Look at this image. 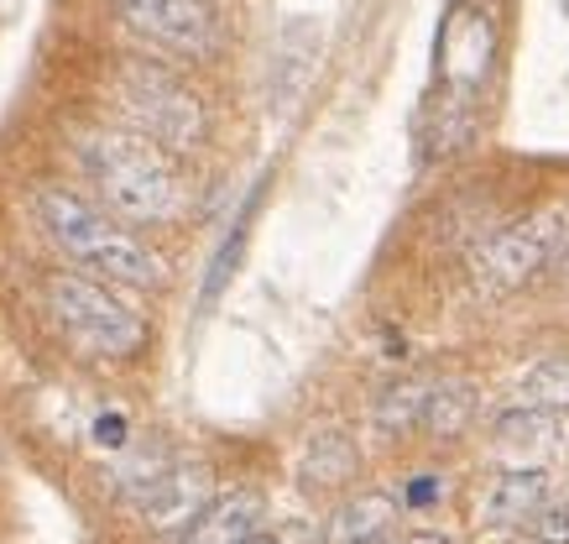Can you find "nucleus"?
Wrapping results in <instances>:
<instances>
[{
  "instance_id": "obj_18",
  "label": "nucleus",
  "mask_w": 569,
  "mask_h": 544,
  "mask_svg": "<svg viewBox=\"0 0 569 544\" xmlns=\"http://www.w3.org/2000/svg\"><path fill=\"white\" fill-rule=\"evenodd\" d=\"M433 497H439L433 476H418V487H408V503H413V508H423V503H433Z\"/></svg>"
},
{
  "instance_id": "obj_3",
  "label": "nucleus",
  "mask_w": 569,
  "mask_h": 544,
  "mask_svg": "<svg viewBox=\"0 0 569 544\" xmlns=\"http://www.w3.org/2000/svg\"><path fill=\"white\" fill-rule=\"evenodd\" d=\"M110 106L121 110L126 131L157 141L162 152H193V147H204V137H209L204 100H199L173 69L147 63V58L116 69V79H110Z\"/></svg>"
},
{
  "instance_id": "obj_13",
  "label": "nucleus",
  "mask_w": 569,
  "mask_h": 544,
  "mask_svg": "<svg viewBox=\"0 0 569 544\" xmlns=\"http://www.w3.org/2000/svg\"><path fill=\"white\" fill-rule=\"evenodd\" d=\"M553 435H559V414H543V408H528V404H518L512 414L497 419V445L512 451V456H538V451H549Z\"/></svg>"
},
{
  "instance_id": "obj_10",
  "label": "nucleus",
  "mask_w": 569,
  "mask_h": 544,
  "mask_svg": "<svg viewBox=\"0 0 569 544\" xmlns=\"http://www.w3.org/2000/svg\"><path fill=\"white\" fill-rule=\"evenodd\" d=\"M543 497H549V472H538V466H512V472H501L497 482H491V497H486L481 513L491 528H518L543 508Z\"/></svg>"
},
{
  "instance_id": "obj_19",
  "label": "nucleus",
  "mask_w": 569,
  "mask_h": 544,
  "mask_svg": "<svg viewBox=\"0 0 569 544\" xmlns=\"http://www.w3.org/2000/svg\"><path fill=\"white\" fill-rule=\"evenodd\" d=\"M553 267L569 273V210H565V230H559V246H553Z\"/></svg>"
},
{
  "instance_id": "obj_9",
  "label": "nucleus",
  "mask_w": 569,
  "mask_h": 544,
  "mask_svg": "<svg viewBox=\"0 0 569 544\" xmlns=\"http://www.w3.org/2000/svg\"><path fill=\"white\" fill-rule=\"evenodd\" d=\"M261 528V497L251 487H236L224 497H209L189 524L178 528V544H241Z\"/></svg>"
},
{
  "instance_id": "obj_11",
  "label": "nucleus",
  "mask_w": 569,
  "mask_h": 544,
  "mask_svg": "<svg viewBox=\"0 0 569 544\" xmlns=\"http://www.w3.org/2000/svg\"><path fill=\"white\" fill-rule=\"evenodd\" d=\"M397 503L387 492H361L329 524V544H392Z\"/></svg>"
},
{
  "instance_id": "obj_16",
  "label": "nucleus",
  "mask_w": 569,
  "mask_h": 544,
  "mask_svg": "<svg viewBox=\"0 0 569 544\" xmlns=\"http://www.w3.org/2000/svg\"><path fill=\"white\" fill-rule=\"evenodd\" d=\"M423 393H429L423 383L387 387V393L377 398V429L381 435H408V429H418V419H423Z\"/></svg>"
},
{
  "instance_id": "obj_17",
  "label": "nucleus",
  "mask_w": 569,
  "mask_h": 544,
  "mask_svg": "<svg viewBox=\"0 0 569 544\" xmlns=\"http://www.w3.org/2000/svg\"><path fill=\"white\" fill-rule=\"evenodd\" d=\"M538 544H569V497H543V508L528 518Z\"/></svg>"
},
{
  "instance_id": "obj_8",
  "label": "nucleus",
  "mask_w": 569,
  "mask_h": 544,
  "mask_svg": "<svg viewBox=\"0 0 569 544\" xmlns=\"http://www.w3.org/2000/svg\"><path fill=\"white\" fill-rule=\"evenodd\" d=\"M486 69H491V17L481 6H466L455 27H449V63H445V85L455 95L449 110H470V100L481 95Z\"/></svg>"
},
{
  "instance_id": "obj_1",
  "label": "nucleus",
  "mask_w": 569,
  "mask_h": 544,
  "mask_svg": "<svg viewBox=\"0 0 569 544\" xmlns=\"http://www.w3.org/2000/svg\"><path fill=\"white\" fill-rule=\"evenodd\" d=\"M73 162L84 174L94 205L110 210L126 226H168L183 215L189 189L173 168V152L157 141L126 131V126H100L73 141Z\"/></svg>"
},
{
  "instance_id": "obj_12",
  "label": "nucleus",
  "mask_w": 569,
  "mask_h": 544,
  "mask_svg": "<svg viewBox=\"0 0 569 544\" xmlns=\"http://www.w3.org/2000/svg\"><path fill=\"white\" fill-rule=\"evenodd\" d=\"M470 414H476V387L470 383H433L429 393H423V419H418V429H429L433 439H455L466 435Z\"/></svg>"
},
{
  "instance_id": "obj_2",
  "label": "nucleus",
  "mask_w": 569,
  "mask_h": 544,
  "mask_svg": "<svg viewBox=\"0 0 569 544\" xmlns=\"http://www.w3.org/2000/svg\"><path fill=\"white\" fill-rule=\"evenodd\" d=\"M37 220L48 230V241L69 257L79 273L100 283H126V288H157L168 278V263L137 230H126L110 210L73 189H37Z\"/></svg>"
},
{
  "instance_id": "obj_5",
  "label": "nucleus",
  "mask_w": 569,
  "mask_h": 544,
  "mask_svg": "<svg viewBox=\"0 0 569 544\" xmlns=\"http://www.w3.org/2000/svg\"><path fill=\"white\" fill-rule=\"evenodd\" d=\"M559 230H565V210H543L528 215V220H512V226H497L470 251V283L481 294H518V288H528L538 273L553 267Z\"/></svg>"
},
{
  "instance_id": "obj_22",
  "label": "nucleus",
  "mask_w": 569,
  "mask_h": 544,
  "mask_svg": "<svg viewBox=\"0 0 569 544\" xmlns=\"http://www.w3.org/2000/svg\"><path fill=\"white\" fill-rule=\"evenodd\" d=\"M533 544H538V540H533Z\"/></svg>"
},
{
  "instance_id": "obj_7",
  "label": "nucleus",
  "mask_w": 569,
  "mask_h": 544,
  "mask_svg": "<svg viewBox=\"0 0 569 544\" xmlns=\"http://www.w3.org/2000/svg\"><path fill=\"white\" fill-rule=\"evenodd\" d=\"M209 497H214V482L193 461H157L137 482V508L152 528H183Z\"/></svg>"
},
{
  "instance_id": "obj_6",
  "label": "nucleus",
  "mask_w": 569,
  "mask_h": 544,
  "mask_svg": "<svg viewBox=\"0 0 569 544\" xmlns=\"http://www.w3.org/2000/svg\"><path fill=\"white\" fill-rule=\"evenodd\" d=\"M126 37L178 63H204L220 48V17L209 0H110Z\"/></svg>"
},
{
  "instance_id": "obj_4",
  "label": "nucleus",
  "mask_w": 569,
  "mask_h": 544,
  "mask_svg": "<svg viewBox=\"0 0 569 544\" xmlns=\"http://www.w3.org/2000/svg\"><path fill=\"white\" fill-rule=\"evenodd\" d=\"M48 315L69 335L73 352L100 356V362H126L147 346V319L89 273H58L48 283Z\"/></svg>"
},
{
  "instance_id": "obj_14",
  "label": "nucleus",
  "mask_w": 569,
  "mask_h": 544,
  "mask_svg": "<svg viewBox=\"0 0 569 544\" xmlns=\"http://www.w3.org/2000/svg\"><path fill=\"white\" fill-rule=\"evenodd\" d=\"M518 404L543 408V414H569V352L543 356L518 383Z\"/></svg>"
},
{
  "instance_id": "obj_20",
  "label": "nucleus",
  "mask_w": 569,
  "mask_h": 544,
  "mask_svg": "<svg viewBox=\"0 0 569 544\" xmlns=\"http://www.w3.org/2000/svg\"><path fill=\"white\" fill-rule=\"evenodd\" d=\"M397 544H449L445 534H429V528H418V534H402Z\"/></svg>"
},
{
  "instance_id": "obj_15",
  "label": "nucleus",
  "mask_w": 569,
  "mask_h": 544,
  "mask_svg": "<svg viewBox=\"0 0 569 544\" xmlns=\"http://www.w3.org/2000/svg\"><path fill=\"white\" fill-rule=\"evenodd\" d=\"M350 472H356V445H350L346 435L325 429V435L309 439V451H303V482H309V487H335V482H346Z\"/></svg>"
},
{
  "instance_id": "obj_21",
  "label": "nucleus",
  "mask_w": 569,
  "mask_h": 544,
  "mask_svg": "<svg viewBox=\"0 0 569 544\" xmlns=\"http://www.w3.org/2000/svg\"><path fill=\"white\" fill-rule=\"evenodd\" d=\"M241 544H282V540H277V534H267V528H257V534H246Z\"/></svg>"
}]
</instances>
